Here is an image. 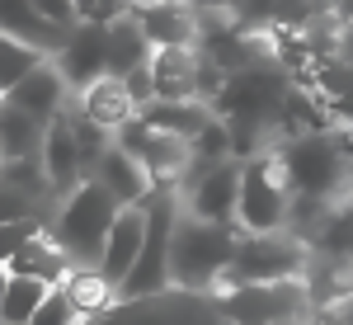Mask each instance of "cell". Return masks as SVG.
<instances>
[{
  "instance_id": "cell-1",
  "label": "cell",
  "mask_w": 353,
  "mask_h": 325,
  "mask_svg": "<svg viewBox=\"0 0 353 325\" xmlns=\"http://www.w3.org/2000/svg\"><path fill=\"white\" fill-rule=\"evenodd\" d=\"M241 245L236 221H203L193 213H179L174 236H170V283L189 293H212Z\"/></svg>"
},
{
  "instance_id": "cell-2",
  "label": "cell",
  "mask_w": 353,
  "mask_h": 325,
  "mask_svg": "<svg viewBox=\"0 0 353 325\" xmlns=\"http://www.w3.org/2000/svg\"><path fill=\"white\" fill-rule=\"evenodd\" d=\"M118 198H113L99 179H81L66 198L52 203V236L66 245V255L76 264H99V250L109 241V226L118 217Z\"/></svg>"
},
{
  "instance_id": "cell-3",
  "label": "cell",
  "mask_w": 353,
  "mask_h": 325,
  "mask_svg": "<svg viewBox=\"0 0 353 325\" xmlns=\"http://www.w3.org/2000/svg\"><path fill=\"white\" fill-rule=\"evenodd\" d=\"M278 161H283V179H288L292 193H311V198H325V203H344L349 198V165L353 161L334 141V132L288 137L278 146Z\"/></svg>"
},
{
  "instance_id": "cell-4",
  "label": "cell",
  "mask_w": 353,
  "mask_h": 325,
  "mask_svg": "<svg viewBox=\"0 0 353 325\" xmlns=\"http://www.w3.org/2000/svg\"><path fill=\"white\" fill-rule=\"evenodd\" d=\"M217 306L226 325H311L316 302L306 293V278H278V283H231L217 288Z\"/></svg>"
},
{
  "instance_id": "cell-5",
  "label": "cell",
  "mask_w": 353,
  "mask_h": 325,
  "mask_svg": "<svg viewBox=\"0 0 353 325\" xmlns=\"http://www.w3.org/2000/svg\"><path fill=\"white\" fill-rule=\"evenodd\" d=\"M288 179H283V161L278 146H264L259 156L241 161V208H236V226L245 236H264V231H283L288 226Z\"/></svg>"
},
{
  "instance_id": "cell-6",
  "label": "cell",
  "mask_w": 353,
  "mask_h": 325,
  "mask_svg": "<svg viewBox=\"0 0 353 325\" xmlns=\"http://www.w3.org/2000/svg\"><path fill=\"white\" fill-rule=\"evenodd\" d=\"M311 259V245L297 241L292 231H264V236H245L236 245V259L217 288H231V283H278V278H297ZM212 288V293H217Z\"/></svg>"
},
{
  "instance_id": "cell-7",
  "label": "cell",
  "mask_w": 353,
  "mask_h": 325,
  "mask_svg": "<svg viewBox=\"0 0 353 325\" xmlns=\"http://www.w3.org/2000/svg\"><path fill=\"white\" fill-rule=\"evenodd\" d=\"M179 203H184V213L203 217V221H236L241 161L226 156V161H212V165H189V175L179 184Z\"/></svg>"
},
{
  "instance_id": "cell-8",
  "label": "cell",
  "mask_w": 353,
  "mask_h": 325,
  "mask_svg": "<svg viewBox=\"0 0 353 325\" xmlns=\"http://www.w3.org/2000/svg\"><path fill=\"white\" fill-rule=\"evenodd\" d=\"M113 141L132 156L151 179H179L184 184V175H189L193 165V146L184 141V137L174 132H161V128H151L146 118H132V123H123L118 132H113Z\"/></svg>"
},
{
  "instance_id": "cell-9",
  "label": "cell",
  "mask_w": 353,
  "mask_h": 325,
  "mask_svg": "<svg viewBox=\"0 0 353 325\" xmlns=\"http://www.w3.org/2000/svg\"><path fill=\"white\" fill-rule=\"evenodd\" d=\"M52 61H57V71L66 76L71 90H85L90 81L109 76V28L104 24H81V19H76Z\"/></svg>"
},
{
  "instance_id": "cell-10",
  "label": "cell",
  "mask_w": 353,
  "mask_h": 325,
  "mask_svg": "<svg viewBox=\"0 0 353 325\" xmlns=\"http://www.w3.org/2000/svg\"><path fill=\"white\" fill-rule=\"evenodd\" d=\"M38 156H43V175H48L57 198H66L81 179H90L85 175V161H81V146H76V132H71V108H61L52 123H48Z\"/></svg>"
},
{
  "instance_id": "cell-11",
  "label": "cell",
  "mask_w": 353,
  "mask_h": 325,
  "mask_svg": "<svg viewBox=\"0 0 353 325\" xmlns=\"http://www.w3.org/2000/svg\"><path fill=\"white\" fill-rule=\"evenodd\" d=\"M66 95H71V85L57 71V61L48 57L43 66H33L24 81L5 95V104H14V108H24V113H33V118H43V123H52L57 113L66 108Z\"/></svg>"
},
{
  "instance_id": "cell-12",
  "label": "cell",
  "mask_w": 353,
  "mask_h": 325,
  "mask_svg": "<svg viewBox=\"0 0 353 325\" xmlns=\"http://www.w3.org/2000/svg\"><path fill=\"white\" fill-rule=\"evenodd\" d=\"M0 33H10V38L28 43V48L57 57V48L66 43L71 24H52L33 0H0Z\"/></svg>"
},
{
  "instance_id": "cell-13",
  "label": "cell",
  "mask_w": 353,
  "mask_h": 325,
  "mask_svg": "<svg viewBox=\"0 0 353 325\" xmlns=\"http://www.w3.org/2000/svg\"><path fill=\"white\" fill-rule=\"evenodd\" d=\"M141 241H146V208H118V217L109 226V241L99 250V269L109 273L118 288L132 273L137 255H141Z\"/></svg>"
},
{
  "instance_id": "cell-14",
  "label": "cell",
  "mask_w": 353,
  "mask_h": 325,
  "mask_svg": "<svg viewBox=\"0 0 353 325\" xmlns=\"http://www.w3.org/2000/svg\"><path fill=\"white\" fill-rule=\"evenodd\" d=\"M57 288L71 297V306H76L81 321H99V316H109L113 306H118V283H113L99 264H71V273H66Z\"/></svg>"
},
{
  "instance_id": "cell-15",
  "label": "cell",
  "mask_w": 353,
  "mask_h": 325,
  "mask_svg": "<svg viewBox=\"0 0 353 325\" xmlns=\"http://www.w3.org/2000/svg\"><path fill=\"white\" fill-rule=\"evenodd\" d=\"M76 108H81L90 123H99L104 132H118L123 123H132V118H137V99L128 95L123 76H99V81H90L81 90Z\"/></svg>"
},
{
  "instance_id": "cell-16",
  "label": "cell",
  "mask_w": 353,
  "mask_h": 325,
  "mask_svg": "<svg viewBox=\"0 0 353 325\" xmlns=\"http://www.w3.org/2000/svg\"><path fill=\"white\" fill-rule=\"evenodd\" d=\"M137 19L146 28L151 48H198V19H193V5L184 0H156L137 10Z\"/></svg>"
},
{
  "instance_id": "cell-17",
  "label": "cell",
  "mask_w": 353,
  "mask_h": 325,
  "mask_svg": "<svg viewBox=\"0 0 353 325\" xmlns=\"http://www.w3.org/2000/svg\"><path fill=\"white\" fill-rule=\"evenodd\" d=\"M90 179H99V184H104L123 208H141V203L151 198V175H146V170H141V165H137L118 141L99 156V165H94V175H90Z\"/></svg>"
},
{
  "instance_id": "cell-18",
  "label": "cell",
  "mask_w": 353,
  "mask_h": 325,
  "mask_svg": "<svg viewBox=\"0 0 353 325\" xmlns=\"http://www.w3.org/2000/svg\"><path fill=\"white\" fill-rule=\"evenodd\" d=\"M151 85L156 99H198V48H156Z\"/></svg>"
},
{
  "instance_id": "cell-19",
  "label": "cell",
  "mask_w": 353,
  "mask_h": 325,
  "mask_svg": "<svg viewBox=\"0 0 353 325\" xmlns=\"http://www.w3.org/2000/svg\"><path fill=\"white\" fill-rule=\"evenodd\" d=\"M71 264H76V259H71V255H66V245L52 236V226H43V231H38L19 255H10V259H5V269H10V273L43 278V283H52V288L71 273Z\"/></svg>"
},
{
  "instance_id": "cell-20",
  "label": "cell",
  "mask_w": 353,
  "mask_h": 325,
  "mask_svg": "<svg viewBox=\"0 0 353 325\" xmlns=\"http://www.w3.org/2000/svg\"><path fill=\"white\" fill-rule=\"evenodd\" d=\"M137 118H146L161 132H174V137H184V141H193V137L208 128L212 108L203 104V99H151V104H141Z\"/></svg>"
},
{
  "instance_id": "cell-21",
  "label": "cell",
  "mask_w": 353,
  "mask_h": 325,
  "mask_svg": "<svg viewBox=\"0 0 353 325\" xmlns=\"http://www.w3.org/2000/svg\"><path fill=\"white\" fill-rule=\"evenodd\" d=\"M151 52H156V48H151L146 28L137 19V10L109 24V76H128L132 66H146Z\"/></svg>"
},
{
  "instance_id": "cell-22",
  "label": "cell",
  "mask_w": 353,
  "mask_h": 325,
  "mask_svg": "<svg viewBox=\"0 0 353 325\" xmlns=\"http://www.w3.org/2000/svg\"><path fill=\"white\" fill-rule=\"evenodd\" d=\"M43 132H48L43 118H33V113H24L14 104H0V151H5V161L38 156L43 151Z\"/></svg>"
},
{
  "instance_id": "cell-23",
  "label": "cell",
  "mask_w": 353,
  "mask_h": 325,
  "mask_svg": "<svg viewBox=\"0 0 353 325\" xmlns=\"http://www.w3.org/2000/svg\"><path fill=\"white\" fill-rule=\"evenodd\" d=\"M48 293H52V283L24 278V273H10V288H5V297H0V321L5 325H28Z\"/></svg>"
},
{
  "instance_id": "cell-24",
  "label": "cell",
  "mask_w": 353,
  "mask_h": 325,
  "mask_svg": "<svg viewBox=\"0 0 353 325\" xmlns=\"http://www.w3.org/2000/svg\"><path fill=\"white\" fill-rule=\"evenodd\" d=\"M316 255H330V259H353V203H334V213L321 221L316 241H311Z\"/></svg>"
},
{
  "instance_id": "cell-25",
  "label": "cell",
  "mask_w": 353,
  "mask_h": 325,
  "mask_svg": "<svg viewBox=\"0 0 353 325\" xmlns=\"http://www.w3.org/2000/svg\"><path fill=\"white\" fill-rule=\"evenodd\" d=\"M43 61H48V52H38V48L19 43V38L0 33V95H10V90L24 81L33 66H43Z\"/></svg>"
},
{
  "instance_id": "cell-26",
  "label": "cell",
  "mask_w": 353,
  "mask_h": 325,
  "mask_svg": "<svg viewBox=\"0 0 353 325\" xmlns=\"http://www.w3.org/2000/svg\"><path fill=\"white\" fill-rule=\"evenodd\" d=\"M193 146V165H212V161H226L231 156V128H226V118H208V128L189 141Z\"/></svg>"
},
{
  "instance_id": "cell-27",
  "label": "cell",
  "mask_w": 353,
  "mask_h": 325,
  "mask_svg": "<svg viewBox=\"0 0 353 325\" xmlns=\"http://www.w3.org/2000/svg\"><path fill=\"white\" fill-rule=\"evenodd\" d=\"M43 226H52V221H43L38 213H33V217H14V221H0V264H5L10 255H19Z\"/></svg>"
},
{
  "instance_id": "cell-28",
  "label": "cell",
  "mask_w": 353,
  "mask_h": 325,
  "mask_svg": "<svg viewBox=\"0 0 353 325\" xmlns=\"http://www.w3.org/2000/svg\"><path fill=\"white\" fill-rule=\"evenodd\" d=\"M81 316H76V306H71V297L61 293V288H52L48 297H43V306L33 311V321L28 325H76Z\"/></svg>"
},
{
  "instance_id": "cell-29",
  "label": "cell",
  "mask_w": 353,
  "mask_h": 325,
  "mask_svg": "<svg viewBox=\"0 0 353 325\" xmlns=\"http://www.w3.org/2000/svg\"><path fill=\"white\" fill-rule=\"evenodd\" d=\"M123 14H132L128 0H76V19H81V24H104L109 28L113 19H123Z\"/></svg>"
},
{
  "instance_id": "cell-30",
  "label": "cell",
  "mask_w": 353,
  "mask_h": 325,
  "mask_svg": "<svg viewBox=\"0 0 353 325\" xmlns=\"http://www.w3.org/2000/svg\"><path fill=\"white\" fill-rule=\"evenodd\" d=\"M43 208L33 193H24V189H14L10 179H0V221H14V217H33Z\"/></svg>"
},
{
  "instance_id": "cell-31",
  "label": "cell",
  "mask_w": 353,
  "mask_h": 325,
  "mask_svg": "<svg viewBox=\"0 0 353 325\" xmlns=\"http://www.w3.org/2000/svg\"><path fill=\"white\" fill-rule=\"evenodd\" d=\"M123 85H128V95L137 99V113H141V104H151V99H156V85H151V61H146V66H132V71L123 76Z\"/></svg>"
},
{
  "instance_id": "cell-32",
  "label": "cell",
  "mask_w": 353,
  "mask_h": 325,
  "mask_svg": "<svg viewBox=\"0 0 353 325\" xmlns=\"http://www.w3.org/2000/svg\"><path fill=\"white\" fill-rule=\"evenodd\" d=\"M52 24H76V0H33Z\"/></svg>"
},
{
  "instance_id": "cell-33",
  "label": "cell",
  "mask_w": 353,
  "mask_h": 325,
  "mask_svg": "<svg viewBox=\"0 0 353 325\" xmlns=\"http://www.w3.org/2000/svg\"><path fill=\"white\" fill-rule=\"evenodd\" d=\"M316 311H325L330 325H353V288H349L339 302H334V306H316Z\"/></svg>"
},
{
  "instance_id": "cell-34",
  "label": "cell",
  "mask_w": 353,
  "mask_h": 325,
  "mask_svg": "<svg viewBox=\"0 0 353 325\" xmlns=\"http://www.w3.org/2000/svg\"><path fill=\"white\" fill-rule=\"evenodd\" d=\"M5 288H10V269L0 264V297H5Z\"/></svg>"
},
{
  "instance_id": "cell-35",
  "label": "cell",
  "mask_w": 353,
  "mask_h": 325,
  "mask_svg": "<svg viewBox=\"0 0 353 325\" xmlns=\"http://www.w3.org/2000/svg\"><path fill=\"white\" fill-rule=\"evenodd\" d=\"M128 5H132V10H146V5H156V0H128Z\"/></svg>"
},
{
  "instance_id": "cell-36",
  "label": "cell",
  "mask_w": 353,
  "mask_h": 325,
  "mask_svg": "<svg viewBox=\"0 0 353 325\" xmlns=\"http://www.w3.org/2000/svg\"><path fill=\"white\" fill-rule=\"evenodd\" d=\"M198 5H231V0H198Z\"/></svg>"
},
{
  "instance_id": "cell-37",
  "label": "cell",
  "mask_w": 353,
  "mask_h": 325,
  "mask_svg": "<svg viewBox=\"0 0 353 325\" xmlns=\"http://www.w3.org/2000/svg\"><path fill=\"white\" fill-rule=\"evenodd\" d=\"M349 203H353V165H349Z\"/></svg>"
},
{
  "instance_id": "cell-38",
  "label": "cell",
  "mask_w": 353,
  "mask_h": 325,
  "mask_svg": "<svg viewBox=\"0 0 353 325\" xmlns=\"http://www.w3.org/2000/svg\"><path fill=\"white\" fill-rule=\"evenodd\" d=\"M0 165H5V151H0Z\"/></svg>"
},
{
  "instance_id": "cell-39",
  "label": "cell",
  "mask_w": 353,
  "mask_h": 325,
  "mask_svg": "<svg viewBox=\"0 0 353 325\" xmlns=\"http://www.w3.org/2000/svg\"><path fill=\"white\" fill-rule=\"evenodd\" d=\"M76 325H90V321H76Z\"/></svg>"
},
{
  "instance_id": "cell-40",
  "label": "cell",
  "mask_w": 353,
  "mask_h": 325,
  "mask_svg": "<svg viewBox=\"0 0 353 325\" xmlns=\"http://www.w3.org/2000/svg\"><path fill=\"white\" fill-rule=\"evenodd\" d=\"M0 104H5V95H0Z\"/></svg>"
},
{
  "instance_id": "cell-41",
  "label": "cell",
  "mask_w": 353,
  "mask_h": 325,
  "mask_svg": "<svg viewBox=\"0 0 353 325\" xmlns=\"http://www.w3.org/2000/svg\"><path fill=\"white\" fill-rule=\"evenodd\" d=\"M0 325H5V321H0Z\"/></svg>"
}]
</instances>
